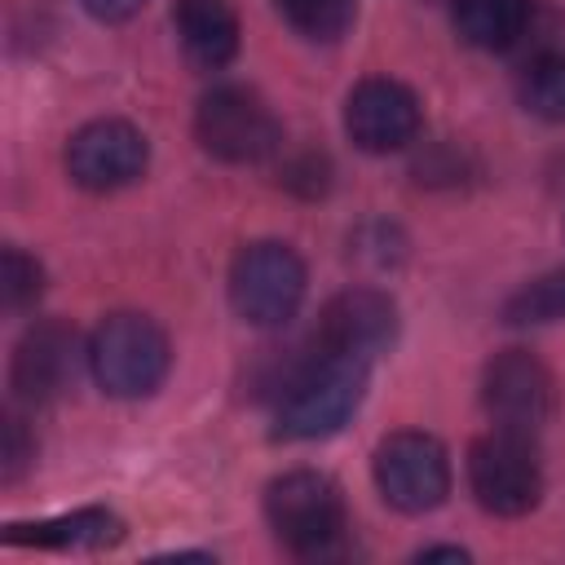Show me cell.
<instances>
[{"label":"cell","instance_id":"10","mask_svg":"<svg viewBox=\"0 0 565 565\" xmlns=\"http://www.w3.org/2000/svg\"><path fill=\"white\" fill-rule=\"evenodd\" d=\"M344 128L353 137V146H362L366 154H388L415 141L419 132V97L384 75L362 79L349 102H344Z\"/></svg>","mask_w":565,"mask_h":565},{"label":"cell","instance_id":"19","mask_svg":"<svg viewBox=\"0 0 565 565\" xmlns=\"http://www.w3.org/2000/svg\"><path fill=\"white\" fill-rule=\"evenodd\" d=\"M40 291H44V269L26 252L4 247V260H0V296H4V309H26V305H35Z\"/></svg>","mask_w":565,"mask_h":565},{"label":"cell","instance_id":"3","mask_svg":"<svg viewBox=\"0 0 565 565\" xmlns=\"http://www.w3.org/2000/svg\"><path fill=\"white\" fill-rule=\"evenodd\" d=\"M265 516L278 543L296 556H327L344 539V499L322 472H282L265 490Z\"/></svg>","mask_w":565,"mask_h":565},{"label":"cell","instance_id":"22","mask_svg":"<svg viewBox=\"0 0 565 565\" xmlns=\"http://www.w3.org/2000/svg\"><path fill=\"white\" fill-rule=\"evenodd\" d=\"M93 18H102V22H124V18H132L146 0H79Z\"/></svg>","mask_w":565,"mask_h":565},{"label":"cell","instance_id":"2","mask_svg":"<svg viewBox=\"0 0 565 565\" xmlns=\"http://www.w3.org/2000/svg\"><path fill=\"white\" fill-rule=\"evenodd\" d=\"M84 358L93 380L110 397H150L168 375L172 349L168 335L146 313H110L93 331Z\"/></svg>","mask_w":565,"mask_h":565},{"label":"cell","instance_id":"1","mask_svg":"<svg viewBox=\"0 0 565 565\" xmlns=\"http://www.w3.org/2000/svg\"><path fill=\"white\" fill-rule=\"evenodd\" d=\"M366 388V362L331 349H313L309 358L291 362L274 393V437L282 441H313L331 437L349 424Z\"/></svg>","mask_w":565,"mask_h":565},{"label":"cell","instance_id":"23","mask_svg":"<svg viewBox=\"0 0 565 565\" xmlns=\"http://www.w3.org/2000/svg\"><path fill=\"white\" fill-rule=\"evenodd\" d=\"M468 552L463 547H424L419 552V561H463Z\"/></svg>","mask_w":565,"mask_h":565},{"label":"cell","instance_id":"12","mask_svg":"<svg viewBox=\"0 0 565 565\" xmlns=\"http://www.w3.org/2000/svg\"><path fill=\"white\" fill-rule=\"evenodd\" d=\"M79 362V340L66 322H35L13 349V393L22 402H53Z\"/></svg>","mask_w":565,"mask_h":565},{"label":"cell","instance_id":"18","mask_svg":"<svg viewBox=\"0 0 565 565\" xmlns=\"http://www.w3.org/2000/svg\"><path fill=\"white\" fill-rule=\"evenodd\" d=\"M278 13L309 40H335L358 13V0H274Z\"/></svg>","mask_w":565,"mask_h":565},{"label":"cell","instance_id":"21","mask_svg":"<svg viewBox=\"0 0 565 565\" xmlns=\"http://www.w3.org/2000/svg\"><path fill=\"white\" fill-rule=\"evenodd\" d=\"M282 185H291V190H296V194H305V199H318V194L331 185V168H327V159L305 154V159H296V163L287 168Z\"/></svg>","mask_w":565,"mask_h":565},{"label":"cell","instance_id":"4","mask_svg":"<svg viewBox=\"0 0 565 565\" xmlns=\"http://www.w3.org/2000/svg\"><path fill=\"white\" fill-rule=\"evenodd\" d=\"M305 300V265L287 243H252L234 256L230 305L252 327H282Z\"/></svg>","mask_w":565,"mask_h":565},{"label":"cell","instance_id":"14","mask_svg":"<svg viewBox=\"0 0 565 565\" xmlns=\"http://www.w3.org/2000/svg\"><path fill=\"white\" fill-rule=\"evenodd\" d=\"M124 525L115 512L106 508H79L40 525H9L4 539L9 543H26V547H53V552H93V547H110L119 543Z\"/></svg>","mask_w":565,"mask_h":565},{"label":"cell","instance_id":"5","mask_svg":"<svg viewBox=\"0 0 565 565\" xmlns=\"http://www.w3.org/2000/svg\"><path fill=\"white\" fill-rule=\"evenodd\" d=\"M199 146L221 163H265L282 146L274 110L247 88H212L194 110Z\"/></svg>","mask_w":565,"mask_h":565},{"label":"cell","instance_id":"9","mask_svg":"<svg viewBox=\"0 0 565 565\" xmlns=\"http://www.w3.org/2000/svg\"><path fill=\"white\" fill-rule=\"evenodd\" d=\"M150 146L146 137L124 119H93L66 141V172L84 190H119L132 185L146 172Z\"/></svg>","mask_w":565,"mask_h":565},{"label":"cell","instance_id":"11","mask_svg":"<svg viewBox=\"0 0 565 565\" xmlns=\"http://www.w3.org/2000/svg\"><path fill=\"white\" fill-rule=\"evenodd\" d=\"M397 335V305L375 287H349L327 300L318 318V344L371 362Z\"/></svg>","mask_w":565,"mask_h":565},{"label":"cell","instance_id":"17","mask_svg":"<svg viewBox=\"0 0 565 565\" xmlns=\"http://www.w3.org/2000/svg\"><path fill=\"white\" fill-rule=\"evenodd\" d=\"M561 318H565V269H552L503 300V322L512 327H543Z\"/></svg>","mask_w":565,"mask_h":565},{"label":"cell","instance_id":"8","mask_svg":"<svg viewBox=\"0 0 565 565\" xmlns=\"http://www.w3.org/2000/svg\"><path fill=\"white\" fill-rule=\"evenodd\" d=\"M481 402H486V411H490V419L499 428H512V433H530L534 437L552 419L556 380H552V371L534 353L508 349V353H499V358L486 362Z\"/></svg>","mask_w":565,"mask_h":565},{"label":"cell","instance_id":"16","mask_svg":"<svg viewBox=\"0 0 565 565\" xmlns=\"http://www.w3.org/2000/svg\"><path fill=\"white\" fill-rule=\"evenodd\" d=\"M516 97L521 106L534 115V119H547V124H561L565 119V53H534L525 66H521V84H516Z\"/></svg>","mask_w":565,"mask_h":565},{"label":"cell","instance_id":"7","mask_svg":"<svg viewBox=\"0 0 565 565\" xmlns=\"http://www.w3.org/2000/svg\"><path fill=\"white\" fill-rule=\"evenodd\" d=\"M375 486L397 512H433L450 494L446 446L428 433H393L375 450Z\"/></svg>","mask_w":565,"mask_h":565},{"label":"cell","instance_id":"20","mask_svg":"<svg viewBox=\"0 0 565 565\" xmlns=\"http://www.w3.org/2000/svg\"><path fill=\"white\" fill-rule=\"evenodd\" d=\"M35 459V441L26 437V428H22V419L18 415H9L4 419V450H0V477L4 481H18L22 477V468Z\"/></svg>","mask_w":565,"mask_h":565},{"label":"cell","instance_id":"13","mask_svg":"<svg viewBox=\"0 0 565 565\" xmlns=\"http://www.w3.org/2000/svg\"><path fill=\"white\" fill-rule=\"evenodd\" d=\"M172 26L190 62L216 71L238 53V18L230 0H177L172 4Z\"/></svg>","mask_w":565,"mask_h":565},{"label":"cell","instance_id":"6","mask_svg":"<svg viewBox=\"0 0 565 565\" xmlns=\"http://www.w3.org/2000/svg\"><path fill=\"white\" fill-rule=\"evenodd\" d=\"M468 486L477 503L494 516H521L543 494V468L534 455L530 433L494 428L490 437L472 441L468 450Z\"/></svg>","mask_w":565,"mask_h":565},{"label":"cell","instance_id":"15","mask_svg":"<svg viewBox=\"0 0 565 565\" xmlns=\"http://www.w3.org/2000/svg\"><path fill=\"white\" fill-rule=\"evenodd\" d=\"M530 26V0H455V31L486 53L512 49Z\"/></svg>","mask_w":565,"mask_h":565}]
</instances>
